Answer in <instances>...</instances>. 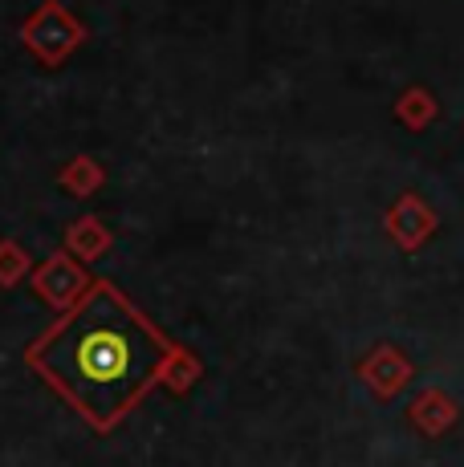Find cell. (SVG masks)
<instances>
[{
  "instance_id": "cell-1",
  "label": "cell",
  "mask_w": 464,
  "mask_h": 467,
  "mask_svg": "<svg viewBox=\"0 0 464 467\" xmlns=\"http://www.w3.org/2000/svg\"><path fill=\"white\" fill-rule=\"evenodd\" d=\"M29 362L94 427H111L159 379L167 346L119 293L98 285L33 346Z\"/></svg>"
}]
</instances>
